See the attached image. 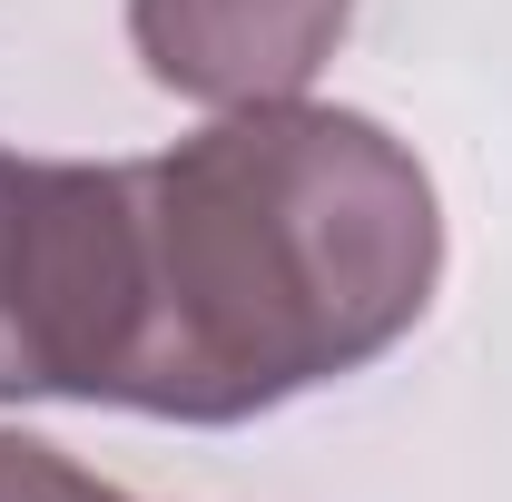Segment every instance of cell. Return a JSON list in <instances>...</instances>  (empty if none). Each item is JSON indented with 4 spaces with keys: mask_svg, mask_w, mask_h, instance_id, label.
<instances>
[{
    "mask_svg": "<svg viewBox=\"0 0 512 502\" xmlns=\"http://www.w3.org/2000/svg\"><path fill=\"white\" fill-rule=\"evenodd\" d=\"M128 247L119 404L158 424H256L424 325L444 207L384 119L266 99L168 158H128Z\"/></svg>",
    "mask_w": 512,
    "mask_h": 502,
    "instance_id": "cell-1",
    "label": "cell"
},
{
    "mask_svg": "<svg viewBox=\"0 0 512 502\" xmlns=\"http://www.w3.org/2000/svg\"><path fill=\"white\" fill-rule=\"evenodd\" d=\"M128 306V168L0 148V404H119Z\"/></svg>",
    "mask_w": 512,
    "mask_h": 502,
    "instance_id": "cell-2",
    "label": "cell"
},
{
    "mask_svg": "<svg viewBox=\"0 0 512 502\" xmlns=\"http://www.w3.org/2000/svg\"><path fill=\"white\" fill-rule=\"evenodd\" d=\"M345 20L355 0H128V50L158 89L197 109H266L306 99Z\"/></svg>",
    "mask_w": 512,
    "mask_h": 502,
    "instance_id": "cell-3",
    "label": "cell"
},
{
    "mask_svg": "<svg viewBox=\"0 0 512 502\" xmlns=\"http://www.w3.org/2000/svg\"><path fill=\"white\" fill-rule=\"evenodd\" d=\"M0 502H128L119 483L79 473L60 443H30V434H0Z\"/></svg>",
    "mask_w": 512,
    "mask_h": 502,
    "instance_id": "cell-4",
    "label": "cell"
}]
</instances>
